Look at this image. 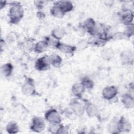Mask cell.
I'll return each instance as SVG.
<instances>
[{
	"mask_svg": "<svg viewBox=\"0 0 134 134\" xmlns=\"http://www.w3.org/2000/svg\"><path fill=\"white\" fill-rule=\"evenodd\" d=\"M9 15L12 22L19 21L24 16V9L21 5L18 4H13L9 9Z\"/></svg>",
	"mask_w": 134,
	"mask_h": 134,
	"instance_id": "cell-1",
	"label": "cell"
},
{
	"mask_svg": "<svg viewBox=\"0 0 134 134\" xmlns=\"http://www.w3.org/2000/svg\"><path fill=\"white\" fill-rule=\"evenodd\" d=\"M46 119L51 124H60L61 121L59 112L54 109H50L45 114Z\"/></svg>",
	"mask_w": 134,
	"mask_h": 134,
	"instance_id": "cell-2",
	"label": "cell"
},
{
	"mask_svg": "<svg viewBox=\"0 0 134 134\" xmlns=\"http://www.w3.org/2000/svg\"><path fill=\"white\" fill-rule=\"evenodd\" d=\"M45 127V124L43 120L40 117H35L33 118L30 127L31 129L36 132L42 131Z\"/></svg>",
	"mask_w": 134,
	"mask_h": 134,
	"instance_id": "cell-3",
	"label": "cell"
},
{
	"mask_svg": "<svg viewBox=\"0 0 134 134\" xmlns=\"http://www.w3.org/2000/svg\"><path fill=\"white\" fill-rule=\"evenodd\" d=\"M117 88L114 86H108L105 87L102 91L103 97L107 100H111L117 94Z\"/></svg>",
	"mask_w": 134,
	"mask_h": 134,
	"instance_id": "cell-4",
	"label": "cell"
},
{
	"mask_svg": "<svg viewBox=\"0 0 134 134\" xmlns=\"http://www.w3.org/2000/svg\"><path fill=\"white\" fill-rule=\"evenodd\" d=\"M133 53L130 50H125L120 54V59L124 64H130L133 62Z\"/></svg>",
	"mask_w": 134,
	"mask_h": 134,
	"instance_id": "cell-5",
	"label": "cell"
},
{
	"mask_svg": "<svg viewBox=\"0 0 134 134\" xmlns=\"http://www.w3.org/2000/svg\"><path fill=\"white\" fill-rule=\"evenodd\" d=\"M49 63L48 60V57H42L39 58L35 63V68L40 71L47 70L49 66Z\"/></svg>",
	"mask_w": 134,
	"mask_h": 134,
	"instance_id": "cell-6",
	"label": "cell"
},
{
	"mask_svg": "<svg viewBox=\"0 0 134 134\" xmlns=\"http://www.w3.org/2000/svg\"><path fill=\"white\" fill-rule=\"evenodd\" d=\"M119 17L120 20L126 25H130L133 20V13L130 9H126L122 12Z\"/></svg>",
	"mask_w": 134,
	"mask_h": 134,
	"instance_id": "cell-7",
	"label": "cell"
},
{
	"mask_svg": "<svg viewBox=\"0 0 134 134\" xmlns=\"http://www.w3.org/2000/svg\"><path fill=\"white\" fill-rule=\"evenodd\" d=\"M121 102L127 108H132L134 106L133 97L130 94H125L121 97Z\"/></svg>",
	"mask_w": 134,
	"mask_h": 134,
	"instance_id": "cell-8",
	"label": "cell"
},
{
	"mask_svg": "<svg viewBox=\"0 0 134 134\" xmlns=\"http://www.w3.org/2000/svg\"><path fill=\"white\" fill-rule=\"evenodd\" d=\"M85 87L82 82L74 83L72 87V92L76 96L81 97L85 90Z\"/></svg>",
	"mask_w": 134,
	"mask_h": 134,
	"instance_id": "cell-9",
	"label": "cell"
},
{
	"mask_svg": "<svg viewBox=\"0 0 134 134\" xmlns=\"http://www.w3.org/2000/svg\"><path fill=\"white\" fill-rule=\"evenodd\" d=\"M96 27V25L95 21L92 18H88L86 19L84 23L83 28L87 32L91 34H94Z\"/></svg>",
	"mask_w": 134,
	"mask_h": 134,
	"instance_id": "cell-10",
	"label": "cell"
},
{
	"mask_svg": "<svg viewBox=\"0 0 134 134\" xmlns=\"http://www.w3.org/2000/svg\"><path fill=\"white\" fill-rule=\"evenodd\" d=\"M21 91L24 94L27 96H31L35 94L36 92L35 88L31 83H26L23 85L21 87Z\"/></svg>",
	"mask_w": 134,
	"mask_h": 134,
	"instance_id": "cell-11",
	"label": "cell"
},
{
	"mask_svg": "<svg viewBox=\"0 0 134 134\" xmlns=\"http://www.w3.org/2000/svg\"><path fill=\"white\" fill-rule=\"evenodd\" d=\"M71 109L74 112L75 115L81 116L84 112V107L77 101H72L70 105Z\"/></svg>",
	"mask_w": 134,
	"mask_h": 134,
	"instance_id": "cell-12",
	"label": "cell"
},
{
	"mask_svg": "<svg viewBox=\"0 0 134 134\" xmlns=\"http://www.w3.org/2000/svg\"><path fill=\"white\" fill-rule=\"evenodd\" d=\"M57 48L62 52L66 54H71L76 49V47L69 44L60 43Z\"/></svg>",
	"mask_w": 134,
	"mask_h": 134,
	"instance_id": "cell-13",
	"label": "cell"
},
{
	"mask_svg": "<svg viewBox=\"0 0 134 134\" xmlns=\"http://www.w3.org/2000/svg\"><path fill=\"white\" fill-rule=\"evenodd\" d=\"M87 115L90 117H93L96 116L98 114V108L94 104H89L87 105L85 108Z\"/></svg>",
	"mask_w": 134,
	"mask_h": 134,
	"instance_id": "cell-14",
	"label": "cell"
},
{
	"mask_svg": "<svg viewBox=\"0 0 134 134\" xmlns=\"http://www.w3.org/2000/svg\"><path fill=\"white\" fill-rule=\"evenodd\" d=\"M56 4L61 8L65 14L72 10L73 8L72 3L69 1H60Z\"/></svg>",
	"mask_w": 134,
	"mask_h": 134,
	"instance_id": "cell-15",
	"label": "cell"
},
{
	"mask_svg": "<svg viewBox=\"0 0 134 134\" xmlns=\"http://www.w3.org/2000/svg\"><path fill=\"white\" fill-rule=\"evenodd\" d=\"M48 60L49 64H51L55 68L59 67L62 61L61 58L58 55H52L48 57Z\"/></svg>",
	"mask_w": 134,
	"mask_h": 134,
	"instance_id": "cell-16",
	"label": "cell"
},
{
	"mask_svg": "<svg viewBox=\"0 0 134 134\" xmlns=\"http://www.w3.org/2000/svg\"><path fill=\"white\" fill-rule=\"evenodd\" d=\"M48 43L47 41H39L35 46V50L38 53H42L45 51L48 47Z\"/></svg>",
	"mask_w": 134,
	"mask_h": 134,
	"instance_id": "cell-17",
	"label": "cell"
},
{
	"mask_svg": "<svg viewBox=\"0 0 134 134\" xmlns=\"http://www.w3.org/2000/svg\"><path fill=\"white\" fill-rule=\"evenodd\" d=\"M50 12L52 15L56 18H62L65 14L61 8L57 4H55L51 8Z\"/></svg>",
	"mask_w": 134,
	"mask_h": 134,
	"instance_id": "cell-18",
	"label": "cell"
},
{
	"mask_svg": "<svg viewBox=\"0 0 134 134\" xmlns=\"http://www.w3.org/2000/svg\"><path fill=\"white\" fill-rule=\"evenodd\" d=\"M65 34V30L61 27H58L54 29L52 32V37L59 40L63 38Z\"/></svg>",
	"mask_w": 134,
	"mask_h": 134,
	"instance_id": "cell-19",
	"label": "cell"
},
{
	"mask_svg": "<svg viewBox=\"0 0 134 134\" xmlns=\"http://www.w3.org/2000/svg\"><path fill=\"white\" fill-rule=\"evenodd\" d=\"M13 66L10 63H6L1 68L2 74L5 76H9L12 73Z\"/></svg>",
	"mask_w": 134,
	"mask_h": 134,
	"instance_id": "cell-20",
	"label": "cell"
},
{
	"mask_svg": "<svg viewBox=\"0 0 134 134\" xmlns=\"http://www.w3.org/2000/svg\"><path fill=\"white\" fill-rule=\"evenodd\" d=\"M114 55V51L110 48H106L103 49L101 52V56L102 58L105 60H109L111 59Z\"/></svg>",
	"mask_w": 134,
	"mask_h": 134,
	"instance_id": "cell-21",
	"label": "cell"
},
{
	"mask_svg": "<svg viewBox=\"0 0 134 134\" xmlns=\"http://www.w3.org/2000/svg\"><path fill=\"white\" fill-rule=\"evenodd\" d=\"M17 124L14 121L10 122L6 127V130L9 133H16L18 131Z\"/></svg>",
	"mask_w": 134,
	"mask_h": 134,
	"instance_id": "cell-22",
	"label": "cell"
},
{
	"mask_svg": "<svg viewBox=\"0 0 134 134\" xmlns=\"http://www.w3.org/2000/svg\"><path fill=\"white\" fill-rule=\"evenodd\" d=\"M108 130L111 133H117L119 131L118 121L115 120L111 121L108 125Z\"/></svg>",
	"mask_w": 134,
	"mask_h": 134,
	"instance_id": "cell-23",
	"label": "cell"
},
{
	"mask_svg": "<svg viewBox=\"0 0 134 134\" xmlns=\"http://www.w3.org/2000/svg\"><path fill=\"white\" fill-rule=\"evenodd\" d=\"M82 83H83L85 88L91 89L93 87V85H94L93 82L88 78H87V77L84 78L83 80Z\"/></svg>",
	"mask_w": 134,
	"mask_h": 134,
	"instance_id": "cell-24",
	"label": "cell"
},
{
	"mask_svg": "<svg viewBox=\"0 0 134 134\" xmlns=\"http://www.w3.org/2000/svg\"><path fill=\"white\" fill-rule=\"evenodd\" d=\"M61 126L60 124H51L48 130L51 133H58Z\"/></svg>",
	"mask_w": 134,
	"mask_h": 134,
	"instance_id": "cell-25",
	"label": "cell"
},
{
	"mask_svg": "<svg viewBox=\"0 0 134 134\" xmlns=\"http://www.w3.org/2000/svg\"><path fill=\"white\" fill-rule=\"evenodd\" d=\"M124 34L127 37H130L133 34V25L132 24L126 25Z\"/></svg>",
	"mask_w": 134,
	"mask_h": 134,
	"instance_id": "cell-26",
	"label": "cell"
}]
</instances>
